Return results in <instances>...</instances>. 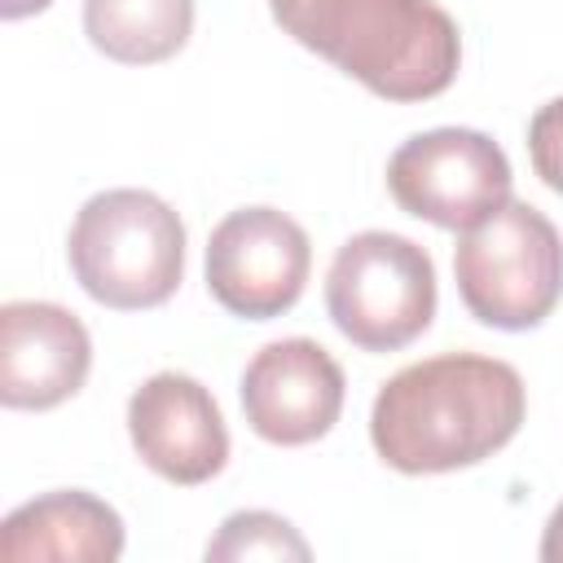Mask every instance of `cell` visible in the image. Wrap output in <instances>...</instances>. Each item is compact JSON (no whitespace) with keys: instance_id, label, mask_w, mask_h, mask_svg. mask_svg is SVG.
Segmentation results:
<instances>
[{"instance_id":"7","label":"cell","mask_w":563,"mask_h":563,"mask_svg":"<svg viewBox=\"0 0 563 563\" xmlns=\"http://www.w3.org/2000/svg\"><path fill=\"white\" fill-rule=\"evenodd\" d=\"M312 268L308 233L277 207L229 211L207 242V290L246 321H273L303 295Z\"/></svg>"},{"instance_id":"3","label":"cell","mask_w":563,"mask_h":563,"mask_svg":"<svg viewBox=\"0 0 563 563\" xmlns=\"http://www.w3.org/2000/svg\"><path fill=\"white\" fill-rule=\"evenodd\" d=\"M75 282L106 308H158L185 277V224L150 189L92 194L66 238Z\"/></svg>"},{"instance_id":"16","label":"cell","mask_w":563,"mask_h":563,"mask_svg":"<svg viewBox=\"0 0 563 563\" xmlns=\"http://www.w3.org/2000/svg\"><path fill=\"white\" fill-rule=\"evenodd\" d=\"M48 4H53V0H0V18L18 22V18H31V13L48 9Z\"/></svg>"},{"instance_id":"14","label":"cell","mask_w":563,"mask_h":563,"mask_svg":"<svg viewBox=\"0 0 563 563\" xmlns=\"http://www.w3.org/2000/svg\"><path fill=\"white\" fill-rule=\"evenodd\" d=\"M528 154H532L537 176L554 194H563V97L545 101L532 114V123H528Z\"/></svg>"},{"instance_id":"11","label":"cell","mask_w":563,"mask_h":563,"mask_svg":"<svg viewBox=\"0 0 563 563\" xmlns=\"http://www.w3.org/2000/svg\"><path fill=\"white\" fill-rule=\"evenodd\" d=\"M123 554V519L84 488L22 501L0 523L4 563H114Z\"/></svg>"},{"instance_id":"5","label":"cell","mask_w":563,"mask_h":563,"mask_svg":"<svg viewBox=\"0 0 563 563\" xmlns=\"http://www.w3.org/2000/svg\"><path fill=\"white\" fill-rule=\"evenodd\" d=\"M325 308L361 352H400L435 317V264L418 242L365 229L334 251Z\"/></svg>"},{"instance_id":"8","label":"cell","mask_w":563,"mask_h":563,"mask_svg":"<svg viewBox=\"0 0 563 563\" xmlns=\"http://www.w3.org/2000/svg\"><path fill=\"white\" fill-rule=\"evenodd\" d=\"M242 413L268 444H312L343 413V369L312 339H277L242 369Z\"/></svg>"},{"instance_id":"1","label":"cell","mask_w":563,"mask_h":563,"mask_svg":"<svg viewBox=\"0 0 563 563\" xmlns=\"http://www.w3.org/2000/svg\"><path fill=\"white\" fill-rule=\"evenodd\" d=\"M515 365L475 352H444L391 374L369 409V440L400 475H444L506 449L523 422Z\"/></svg>"},{"instance_id":"4","label":"cell","mask_w":563,"mask_h":563,"mask_svg":"<svg viewBox=\"0 0 563 563\" xmlns=\"http://www.w3.org/2000/svg\"><path fill=\"white\" fill-rule=\"evenodd\" d=\"M457 295L493 330H532L563 299V238L528 202H501L453 246Z\"/></svg>"},{"instance_id":"13","label":"cell","mask_w":563,"mask_h":563,"mask_svg":"<svg viewBox=\"0 0 563 563\" xmlns=\"http://www.w3.org/2000/svg\"><path fill=\"white\" fill-rule=\"evenodd\" d=\"M308 541L273 510H238L220 523V532L207 541V559L238 563V559H308Z\"/></svg>"},{"instance_id":"9","label":"cell","mask_w":563,"mask_h":563,"mask_svg":"<svg viewBox=\"0 0 563 563\" xmlns=\"http://www.w3.org/2000/svg\"><path fill=\"white\" fill-rule=\"evenodd\" d=\"M128 435L136 457L180 488L207 484L229 462V427L216 396L176 369H163L132 391Z\"/></svg>"},{"instance_id":"6","label":"cell","mask_w":563,"mask_h":563,"mask_svg":"<svg viewBox=\"0 0 563 563\" xmlns=\"http://www.w3.org/2000/svg\"><path fill=\"white\" fill-rule=\"evenodd\" d=\"M510 163L475 128H431L387 158V189L400 211L435 229H471L510 202Z\"/></svg>"},{"instance_id":"12","label":"cell","mask_w":563,"mask_h":563,"mask_svg":"<svg viewBox=\"0 0 563 563\" xmlns=\"http://www.w3.org/2000/svg\"><path fill=\"white\" fill-rule=\"evenodd\" d=\"M194 0H84V35L123 66H154L185 48Z\"/></svg>"},{"instance_id":"15","label":"cell","mask_w":563,"mask_h":563,"mask_svg":"<svg viewBox=\"0 0 563 563\" xmlns=\"http://www.w3.org/2000/svg\"><path fill=\"white\" fill-rule=\"evenodd\" d=\"M541 559L545 563H563V501L554 506V515H550V523L541 532Z\"/></svg>"},{"instance_id":"10","label":"cell","mask_w":563,"mask_h":563,"mask_svg":"<svg viewBox=\"0 0 563 563\" xmlns=\"http://www.w3.org/2000/svg\"><path fill=\"white\" fill-rule=\"evenodd\" d=\"M92 365V339L75 312L44 299L0 308V400L9 409H53L70 400Z\"/></svg>"},{"instance_id":"2","label":"cell","mask_w":563,"mask_h":563,"mask_svg":"<svg viewBox=\"0 0 563 563\" xmlns=\"http://www.w3.org/2000/svg\"><path fill=\"white\" fill-rule=\"evenodd\" d=\"M277 26L387 101L440 97L462 62L435 0H268Z\"/></svg>"}]
</instances>
